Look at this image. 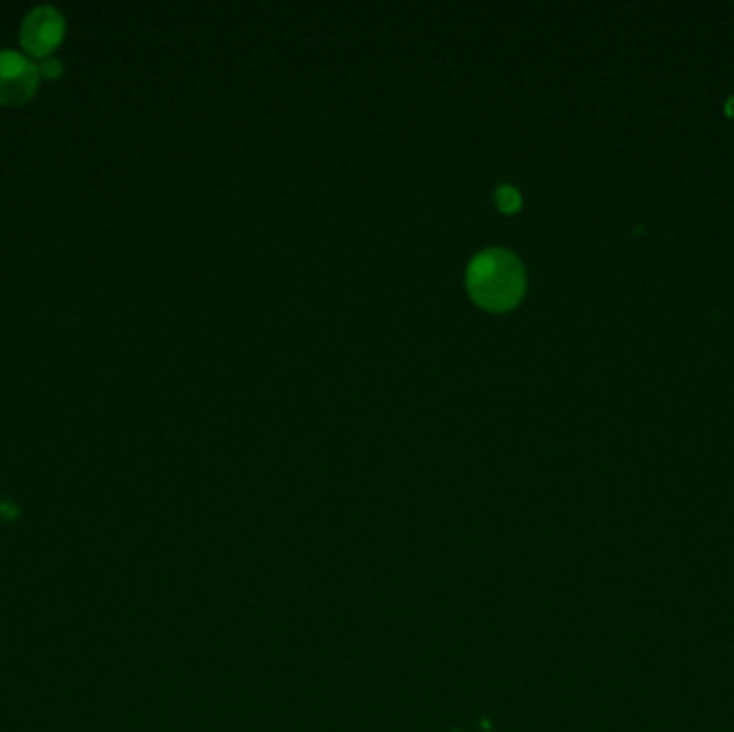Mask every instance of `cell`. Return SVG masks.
<instances>
[{
  "label": "cell",
  "mask_w": 734,
  "mask_h": 732,
  "mask_svg": "<svg viewBox=\"0 0 734 732\" xmlns=\"http://www.w3.org/2000/svg\"><path fill=\"white\" fill-rule=\"evenodd\" d=\"M524 267L507 249L492 247L477 254L468 264V291L488 309H509L524 293Z\"/></svg>",
  "instance_id": "obj_1"
},
{
  "label": "cell",
  "mask_w": 734,
  "mask_h": 732,
  "mask_svg": "<svg viewBox=\"0 0 734 732\" xmlns=\"http://www.w3.org/2000/svg\"><path fill=\"white\" fill-rule=\"evenodd\" d=\"M37 67L11 49H0V101L22 103L35 93Z\"/></svg>",
  "instance_id": "obj_2"
},
{
  "label": "cell",
  "mask_w": 734,
  "mask_h": 732,
  "mask_svg": "<svg viewBox=\"0 0 734 732\" xmlns=\"http://www.w3.org/2000/svg\"><path fill=\"white\" fill-rule=\"evenodd\" d=\"M60 35H63V18L52 7H42L26 18L22 42L31 54L44 56L56 48Z\"/></svg>",
  "instance_id": "obj_3"
},
{
  "label": "cell",
  "mask_w": 734,
  "mask_h": 732,
  "mask_svg": "<svg viewBox=\"0 0 734 732\" xmlns=\"http://www.w3.org/2000/svg\"><path fill=\"white\" fill-rule=\"evenodd\" d=\"M496 200L500 204L502 211H516L518 204H520V194L513 190V188H500L498 194H496Z\"/></svg>",
  "instance_id": "obj_4"
},
{
  "label": "cell",
  "mask_w": 734,
  "mask_h": 732,
  "mask_svg": "<svg viewBox=\"0 0 734 732\" xmlns=\"http://www.w3.org/2000/svg\"><path fill=\"white\" fill-rule=\"evenodd\" d=\"M726 112H729L731 116H734V98L729 99V103H726Z\"/></svg>",
  "instance_id": "obj_5"
}]
</instances>
